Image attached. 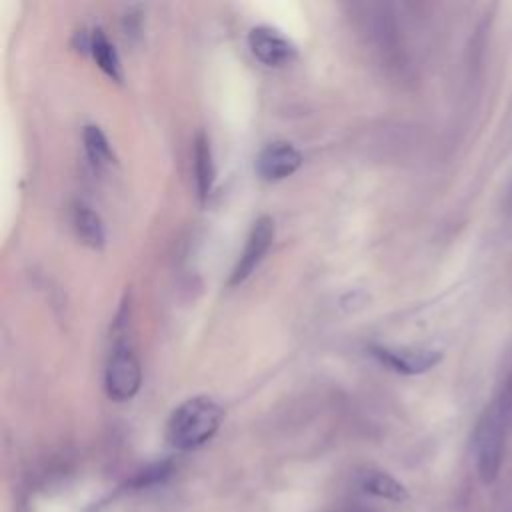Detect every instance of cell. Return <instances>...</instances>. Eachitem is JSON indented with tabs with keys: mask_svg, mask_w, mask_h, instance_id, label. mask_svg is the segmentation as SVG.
I'll return each mask as SVG.
<instances>
[{
	"mask_svg": "<svg viewBox=\"0 0 512 512\" xmlns=\"http://www.w3.org/2000/svg\"><path fill=\"white\" fill-rule=\"evenodd\" d=\"M222 406L210 396H194L182 402L168 418L166 438L178 450H194L206 444L220 428Z\"/></svg>",
	"mask_w": 512,
	"mask_h": 512,
	"instance_id": "6da1fadb",
	"label": "cell"
},
{
	"mask_svg": "<svg viewBox=\"0 0 512 512\" xmlns=\"http://www.w3.org/2000/svg\"><path fill=\"white\" fill-rule=\"evenodd\" d=\"M510 422L504 416V412L492 402L490 408L482 414L476 434H474V450H476V468L482 478V482H492L498 476L502 456H504V444L506 434L510 430Z\"/></svg>",
	"mask_w": 512,
	"mask_h": 512,
	"instance_id": "7a4b0ae2",
	"label": "cell"
},
{
	"mask_svg": "<svg viewBox=\"0 0 512 512\" xmlns=\"http://www.w3.org/2000/svg\"><path fill=\"white\" fill-rule=\"evenodd\" d=\"M142 384L140 362L126 344H118L110 354L104 372V386L112 400L124 402L136 396Z\"/></svg>",
	"mask_w": 512,
	"mask_h": 512,
	"instance_id": "3957f363",
	"label": "cell"
},
{
	"mask_svg": "<svg viewBox=\"0 0 512 512\" xmlns=\"http://www.w3.org/2000/svg\"><path fill=\"white\" fill-rule=\"evenodd\" d=\"M272 240H274V220L270 216H260L252 224L246 244H244V250L230 274V280H228L230 286L242 284L258 268V264L262 262L264 254L268 252Z\"/></svg>",
	"mask_w": 512,
	"mask_h": 512,
	"instance_id": "277c9868",
	"label": "cell"
},
{
	"mask_svg": "<svg viewBox=\"0 0 512 512\" xmlns=\"http://www.w3.org/2000/svg\"><path fill=\"white\" fill-rule=\"evenodd\" d=\"M370 354L386 368L400 374H422L434 368L442 354L428 348H394V346H372Z\"/></svg>",
	"mask_w": 512,
	"mask_h": 512,
	"instance_id": "5b68a950",
	"label": "cell"
},
{
	"mask_svg": "<svg viewBox=\"0 0 512 512\" xmlns=\"http://www.w3.org/2000/svg\"><path fill=\"white\" fill-rule=\"evenodd\" d=\"M252 54L266 66H282L296 56V46L280 30L272 26H254L248 32Z\"/></svg>",
	"mask_w": 512,
	"mask_h": 512,
	"instance_id": "8992f818",
	"label": "cell"
},
{
	"mask_svg": "<svg viewBox=\"0 0 512 512\" xmlns=\"http://www.w3.org/2000/svg\"><path fill=\"white\" fill-rule=\"evenodd\" d=\"M300 166H302L300 150L286 140H276L266 144L256 158V170L264 180L288 178Z\"/></svg>",
	"mask_w": 512,
	"mask_h": 512,
	"instance_id": "52a82bcc",
	"label": "cell"
},
{
	"mask_svg": "<svg viewBox=\"0 0 512 512\" xmlns=\"http://www.w3.org/2000/svg\"><path fill=\"white\" fill-rule=\"evenodd\" d=\"M214 178H216V168L212 160L210 140L204 132H198L194 140V180H196V190L200 200H206L210 196Z\"/></svg>",
	"mask_w": 512,
	"mask_h": 512,
	"instance_id": "ba28073f",
	"label": "cell"
},
{
	"mask_svg": "<svg viewBox=\"0 0 512 512\" xmlns=\"http://www.w3.org/2000/svg\"><path fill=\"white\" fill-rule=\"evenodd\" d=\"M72 222H74V230L78 234V238L94 248V250H100L106 242V230H104V222L102 218L98 216V212H94L90 206H84V204H78L74 208V214H72Z\"/></svg>",
	"mask_w": 512,
	"mask_h": 512,
	"instance_id": "9c48e42d",
	"label": "cell"
},
{
	"mask_svg": "<svg viewBox=\"0 0 512 512\" xmlns=\"http://www.w3.org/2000/svg\"><path fill=\"white\" fill-rule=\"evenodd\" d=\"M92 58L100 66V70L110 76L112 80L120 82L122 80V64L118 58V52L114 50V44L108 40L102 28H94L90 32V46H88Z\"/></svg>",
	"mask_w": 512,
	"mask_h": 512,
	"instance_id": "30bf717a",
	"label": "cell"
},
{
	"mask_svg": "<svg viewBox=\"0 0 512 512\" xmlns=\"http://www.w3.org/2000/svg\"><path fill=\"white\" fill-rule=\"evenodd\" d=\"M358 486L366 492V494H372V496H378V498H386V500H406V488L394 480L390 474L382 472V470H366L360 474L358 478Z\"/></svg>",
	"mask_w": 512,
	"mask_h": 512,
	"instance_id": "8fae6325",
	"label": "cell"
},
{
	"mask_svg": "<svg viewBox=\"0 0 512 512\" xmlns=\"http://www.w3.org/2000/svg\"><path fill=\"white\" fill-rule=\"evenodd\" d=\"M82 140H84V148H86L88 158H90L96 166H106V164H112V162H114L112 146H110L106 134H104L98 126H94V124L84 126Z\"/></svg>",
	"mask_w": 512,
	"mask_h": 512,
	"instance_id": "7c38bea8",
	"label": "cell"
},
{
	"mask_svg": "<svg viewBox=\"0 0 512 512\" xmlns=\"http://www.w3.org/2000/svg\"><path fill=\"white\" fill-rule=\"evenodd\" d=\"M494 402L504 412V416L508 418V422L512 426V372L508 374V378H506V382H504V386H502V390H500V394Z\"/></svg>",
	"mask_w": 512,
	"mask_h": 512,
	"instance_id": "4fadbf2b",
	"label": "cell"
}]
</instances>
